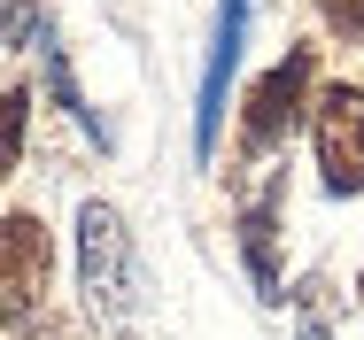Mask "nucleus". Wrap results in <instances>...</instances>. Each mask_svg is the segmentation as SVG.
I'll return each mask as SVG.
<instances>
[{
	"label": "nucleus",
	"mask_w": 364,
	"mask_h": 340,
	"mask_svg": "<svg viewBox=\"0 0 364 340\" xmlns=\"http://www.w3.org/2000/svg\"><path fill=\"white\" fill-rule=\"evenodd\" d=\"M240 263H248L264 302H287L279 294V186L272 178H264V194H248V209H240Z\"/></svg>",
	"instance_id": "6"
},
{
	"label": "nucleus",
	"mask_w": 364,
	"mask_h": 340,
	"mask_svg": "<svg viewBox=\"0 0 364 340\" xmlns=\"http://www.w3.org/2000/svg\"><path fill=\"white\" fill-rule=\"evenodd\" d=\"M23 132H31V93H23V85H8V93H0V178L16 170Z\"/></svg>",
	"instance_id": "7"
},
{
	"label": "nucleus",
	"mask_w": 364,
	"mask_h": 340,
	"mask_svg": "<svg viewBox=\"0 0 364 340\" xmlns=\"http://www.w3.org/2000/svg\"><path fill=\"white\" fill-rule=\"evenodd\" d=\"M318 294H326V278L302 286V340H326V302H318Z\"/></svg>",
	"instance_id": "10"
},
{
	"label": "nucleus",
	"mask_w": 364,
	"mask_h": 340,
	"mask_svg": "<svg viewBox=\"0 0 364 340\" xmlns=\"http://www.w3.org/2000/svg\"><path fill=\"white\" fill-rule=\"evenodd\" d=\"M23 31H47V16H39L31 0H0V47H16Z\"/></svg>",
	"instance_id": "9"
},
{
	"label": "nucleus",
	"mask_w": 364,
	"mask_h": 340,
	"mask_svg": "<svg viewBox=\"0 0 364 340\" xmlns=\"http://www.w3.org/2000/svg\"><path fill=\"white\" fill-rule=\"evenodd\" d=\"M310 147H318L326 194H364V85L341 77L310 101Z\"/></svg>",
	"instance_id": "2"
},
{
	"label": "nucleus",
	"mask_w": 364,
	"mask_h": 340,
	"mask_svg": "<svg viewBox=\"0 0 364 340\" xmlns=\"http://www.w3.org/2000/svg\"><path fill=\"white\" fill-rule=\"evenodd\" d=\"M310 77H318V55H310V47H287L279 62L248 85V101H240V147H248V155H272V147L294 132V116H302V101H310Z\"/></svg>",
	"instance_id": "3"
},
{
	"label": "nucleus",
	"mask_w": 364,
	"mask_h": 340,
	"mask_svg": "<svg viewBox=\"0 0 364 340\" xmlns=\"http://www.w3.org/2000/svg\"><path fill=\"white\" fill-rule=\"evenodd\" d=\"M318 16H326V31H333V39L364 47V0H318Z\"/></svg>",
	"instance_id": "8"
},
{
	"label": "nucleus",
	"mask_w": 364,
	"mask_h": 340,
	"mask_svg": "<svg viewBox=\"0 0 364 340\" xmlns=\"http://www.w3.org/2000/svg\"><path fill=\"white\" fill-rule=\"evenodd\" d=\"M77 294H85V309L117 340L140 333V248H132L117 202L77 209Z\"/></svg>",
	"instance_id": "1"
},
{
	"label": "nucleus",
	"mask_w": 364,
	"mask_h": 340,
	"mask_svg": "<svg viewBox=\"0 0 364 340\" xmlns=\"http://www.w3.org/2000/svg\"><path fill=\"white\" fill-rule=\"evenodd\" d=\"M248 47V0H218V31H210V62H202V93H194V163L218 155V124H225V85L240 70Z\"/></svg>",
	"instance_id": "5"
},
{
	"label": "nucleus",
	"mask_w": 364,
	"mask_h": 340,
	"mask_svg": "<svg viewBox=\"0 0 364 340\" xmlns=\"http://www.w3.org/2000/svg\"><path fill=\"white\" fill-rule=\"evenodd\" d=\"M47 271H55V240L39 216H0V333L31 325L39 317V294H47Z\"/></svg>",
	"instance_id": "4"
},
{
	"label": "nucleus",
	"mask_w": 364,
	"mask_h": 340,
	"mask_svg": "<svg viewBox=\"0 0 364 340\" xmlns=\"http://www.w3.org/2000/svg\"><path fill=\"white\" fill-rule=\"evenodd\" d=\"M357 309H364V271H357Z\"/></svg>",
	"instance_id": "12"
},
{
	"label": "nucleus",
	"mask_w": 364,
	"mask_h": 340,
	"mask_svg": "<svg viewBox=\"0 0 364 340\" xmlns=\"http://www.w3.org/2000/svg\"><path fill=\"white\" fill-rule=\"evenodd\" d=\"M31 340H70V333H31Z\"/></svg>",
	"instance_id": "11"
}]
</instances>
